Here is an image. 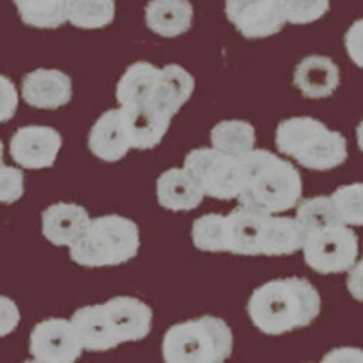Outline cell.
<instances>
[{"label":"cell","mask_w":363,"mask_h":363,"mask_svg":"<svg viewBox=\"0 0 363 363\" xmlns=\"http://www.w3.org/2000/svg\"><path fill=\"white\" fill-rule=\"evenodd\" d=\"M322 311V298L306 278H278L251 294L247 313L252 325L267 336L287 335L314 322Z\"/></svg>","instance_id":"obj_1"},{"label":"cell","mask_w":363,"mask_h":363,"mask_svg":"<svg viewBox=\"0 0 363 363\" xmlns=\"http://www.w3.org/2000/svg\"><path fill=\"white\" fill-rule=\"evenodd\" d=\"M242 187L240 206L278 215L298 206L301 200V177L289 160L277 157L265 149H252L240 157Z\"/></svg>","instance_id":"obj_2"},{"label":"cell","mask_w":363,"mask_h":363,"mask_svg":"<svg viewBox=\"0 0 363 363\" xmlns=\"http://www.w3.org/2000/svg\"><path fill=\"white\" fill-rule=\"evenodd\" d=\"M277 147L313 171H330L347 160V140L313 116H293L277 128Z\"/></svg>","instance_id":"obj_3"},{"label":"cell","mask_w":363,"mask_h":363,"mask_svg":"<svg viewBox=\"0 0 363 363\" xmlns=\"http://www.w3.org/2000/svg\"><path fill=\"white\" fill-rule=\"evenodd\" d=\"M138 251V225L124 216L106 215L91 220L86 233L69 247V256L82 267H108L133 260Z\"/></svg>","instance_id":"obj_4"},{"label":"cell","mask_w":363,"mask_h":363,"mask_svg":"<svg viewBox=\"0 0 363 363\" xmlns=\"http://www.w3.org/2000/svg\"><path fill=\"white\" fill-rule=\"evenodd\" d=\"M233 352V330L222 318L202 316L169 327L162 342L167 363H222Z\"/></svg>","instance_id":"obj_5"},{"label":"cell","mask_w":363,"mask_h":363,"mask_svg":"<svg viewBox=\"0 0 363 363\" xmlns=\"http://www.w3.org/2000/svg\"><path fill=\"white\" fill-rule=\"evenodd\" d=\"M303 260L320 274L347 272L358 262V236L345 223L309 231L303 242Z\"/></svg>","instance_id":"obj_6"},{"label":"cell","mask_w":363,"mask_h":363,"mask_svg":"<svg viewBox=\"0 0 363 363\" xmlns=\"http://www.w3.org/2000/svg\"><path fill=\"white\" fill-rule=\"evenodd\" d=\"M184 167L199 180L206 196L216 200L238 199L242 187L240 158L216 147H200L187 153Z\"/></svg>","instance_id":"obj_7"},{"label":"cell","mask_w":363,"mask_h":363,"mask_svg":"<svg viewBox=\"0 0 363 363\" xmlns=\"http://www.w3.org/2000/svg\"><path fill=\"white\" fill-rule=\"evenodd\" d=\"M84 347L71 320L48 318L37 323L29 338V352L35 362L73 363L82 356Z\"/></svg>","instance_id":"obj_8"},{"label":"cell","mask_w":363,"mask_h":363,"mask_svg":"<svg viewBox=\"0 0 363 363\" xmlns=\"http://www.w3.org/2000/svg\"><path fill=\"white\" fill-rule=\"evenodd\" d=\"M225 15L245 38H267L287 24L280 0H225Z\"/></svg>","instance_id":"obj_9"},{"label":"cell","mask_w":363,"mask_h":363,"mask_svg":"<svg viewBox=\"0 0 363 363\" xmlns=\"http://www.w3.org/2000/svg\"><path fill=\"white\" fill-rule=\"evenodd\" d=\"M62 136L48 125H26L13 135L9 155L24 169H45L57 160Z\"/></svg>","instance_id":"obj_10"},{"label":"cell","mask_w":363,"mask_h":363,"mask_svg":"<svg viewBox=\"0 0 363 363\" xmlns=\"http://www.w3.org/2000/svg\"><path fill=\"white\" fill-rule=\"evenodd\" d=\"M271 215L240 206L225 216L227 251L233 255H264Z\"/></svg>","instance_id":"obj_11"},{"label":"cell","mask_w":363,"mask_h":363,"mask_svg":"<svg viewBox=\"0 0 363 363\" xmlns=\"http://www.w3.org/2000/svg\"><path fill=\"white\" fill-rule=\"evenodd\" d=\"M116 342H138L151 333L153 311L147 303L133 296H115L104 303Z\"/></svg>","instance_id":"obj_12"},{"label":"cell","mask_w":363,"mask_h":363,"mask_svg":"<svg viewBox=\"0 0 363 363\" xmlns=\"http://www.w3.org/2000/svg\"><path fill=\"white\" fill-rule=\"evenodd\" d=\"M73 96V84L58 69H35L22 80V99L31 108L58 109Z\"/></svg>","instance_id":"obj_13"},{"label":"cell","mask_w":363,"mask_h":363,"mask_svg":"<svg viewBox=\"0 0 363 363\" xmlns=\"http://www.w3.org/2000/svg\"><path fill=\"white\" fill-rule=\"evenodd\" d=\"M91 153L104 162H118L131 151L122 109H108L89 131Z\"/></svg>","instance_id":"obj_14"},{"label":"cell","mask_w":363,"mask_h":363,"mask_svg":"<svg viewBox=\"0 0 363 363\" xmlns=\"http://www.w3.org/2000/svg\"><path fill=\"white\" fill-rule=\"evenodd\" d=\"M89 213L77 203L58 202L42 213V233L53 245L71 247L86 233Z\"/></svg>","instance_id":"obj_15"},{"label":"cell","mask_w":363,"mask_h":363,"mask_svg":"<svg viewBox=\"0 0 363 363\" xmlns=\"http://www.w3.org/2000/svg\"><path fill=\"white\" fill-rule=\"evenodd\" d=\"M203 196L199 180L186 167L164 171L157 180V199L164 209L191 211L202 203Z\"/></svg>","instance_id":"obj_16"},{"label":"cell","mask_w":363,"mask_h":363,"mask_svg":"<svg viewBox=\"0 0 363 363\" xmlns=\"http://www.w3.org/2000/svg\"><path fill=\"white\" fill-rule=\"evenodd\" d=\"M340 69L329 57L311 55L294 69V87L306 99H327L338 89Z\"/></svg>","instance_id":"obj_17"},{"label":"cell","mask_w":363,"mask_h":363,"mask_svg":"<svg viewBox=\"0 0 363 363\" xmlns=\"http://www.w3.org/2000/svg\"><path fill=\"white\" fill-rule=\"evenodd\" d=\"M194 91L193 74L178 64L160 67L153 87V104L158 111L173 118Z\"/></svg>","instance_id":"obj_18"},{"label":"cell","mask_w":363,"mask_h":363,"mask_svg":"<svg viewBox=\"0 0 363 363\" xmlns=\"http://www.w3.org/2000/svg\"><path fill=\"white\" fill-rule=\"evenodd\" d=\"M71 323L79 335L84 351L104 352L116 349L120 345L116 342L115 333H113L108 313L104 309V303L79 309L71 318Z\"/></svg>","instance_id":"obj_19"},{"label":"cell","mask_w":363,"mask_h":363,"mask_svg":"<svg viewBox=\"0 0 363 363\" xmlns=\"http://www.w3.org/2000/svg\"><path fill=\"white\" fill-rule=\"evenodd\" d=\"M145 24L165 38L184 35L193 24V6L189 0H151L145 6Z\"/></svg>","instance_id":"obj_20"},{"label":"cell","mask_w":363,"mask_h":363,"mask_svg":"<svg viewBox=\"0 0 363 363\" xmlns=\"http://www.w3.org/2000/svg\"><path fill=\"white\" fill-rule=\"evenodd\" d=\"M306 229L300 222L291 216L271 215L265 238V256H289L303 247L306 242Z\"/></svg>","instance_id":"obj_21"},{"label":"cell","mask_w":363,"mask_h":363,"mask_svg":"<svg viewBox=\"0 0 363 363\" xmlns=\"http://www.w3.org/2000/svg\"><path fill=\"white\" fill-rule=\"evenodd\" d=\"M256 131L244 120H223L211 129V145L231 157H244L255 149Z\"/></svg>","instance_id":"obj_22"},{"label":"cell","mask_w":363,"mask_h":363,"mask_svg":"<svg viewBox=\"0 0 363 363\" xmlns=\"http://www.w3.org/2000/svg\"><path fill=\"white\" fill-rule=\"evenodd\" d=\"M22 22L37 29H57L67 22L69 0H13Z\"/></svg>","instance_id":"obj_23"},{"label":"cell","mask_w":363,"mask_h":363,"mask_svg":"<svg viewBox=\"0 0 363 363\" xmlns=\"http://www.w3.org/2000/svg\"><path fill=\"white\" fill-rule=\"evenodd\" d=\"M115 0H69L67 22L79 29H102L115 21Z\"/></svg>","instance_id":"obj_24"},{"label":"cell","mask_w":363,"mask_h":363,"mask_svg":"<svg viewBox=\"0 0 363 363\" xmlns=\"http://www.w3.org/2000/svg\"><path fill=\"white\" fill-rule=\"evenodd\" d=\"M193 244L203 252L227 251V225L225 215H203L193 223Z\"/></svg>","instance_id":"obj_25"},{"label":"cell","mask_w":363,"mask_h":363,"mask_svg":"<svg viewBox=\"0 0 363 363\" xmlns=\"http://www.w3.org/2000/svg\"><path fill=\"white\" fill-rule=\"evenodd\" d=\"M296 220L303 225L306 233L343 223L333 206L330 196H314V199L300 200L296 206Z\"/></svg>","instance_id":"obj_26"},{"label":"cell","mask_w":363,"mask_h":363,"mask_svg":"<svg viewBox=\"0 0 363 363\" xmlns=\"http://www.w3.org/2000/svg\"><path fill=\"white\" fill-rule=\"evenodd\" d=\"M330 200L345 225H363V184L338 187Z\"/></svg>","instance_id":"obj_27"},{"label":"cell","mask_w":363,"mask_h":363,"mask_svg":"<svg viewBox=\"0 0 363 363\" xmlns=\"http://www.w3.org/2000/svg\"><path fill=\"white\" fill-rule=\"evenodd\" d=\"M329 8L330 0H281L285 22L296 26L320 21Z\"/></svg>","instance_id":"obj_28"},{"label":"cell","mask_w":363,"mask_h":363,"mask_svg":"<svg viewBox=\"0 0 363 363\" xmlns=\"http://www.w3.org/2000/svg\"><path fill=\"white\" fill-rule=\"evenodd\" d=\"M24 194V173L0 162V203H15Z\"/></svg>","instance_id":"obj_29"},{"label":"cell","mask_w":363,"mask_h":363,"mask_svg":"<svg viewBox=\"0 0 363 363\" xmlns=\"http://www.w3.org/2000/svg\"><path fill=\"white\" fill-rule=\"evenodd\" d=\"M18 108L17 87L8 77L0 74V124L15 116Z\"/></svg>","instance_id":"obj_30"},{"label":"cell","mask_w":363,"mask_h":363,"mask_svg":"<svg viewBox=\"0 0 363 363\" xmlns=\"http://www.w3.org/2000/svg\"><path fill=\"white\" fill-rule=\"evenodd\" d=\"M345 50L349 58L363 69V18L356 21L345 33Z\"/></svg>","instance_id":"obj_31"},{"label":"cell","mask_w":363,"mask_h":363,"mask_svg":"<svg viewBox=\"0 0 363 363\" xmlns=\"http://www.w3.org/2000/svg\"><path fill=\"white\" fill-rule=\"evenodd\" d=\"M21 323V311L8 296H0V338L11 335Z\"/></svg>","instance_id":"obj_32"},{"label":"cell","mask_w":363,"mask_h":363,"mask_svg":"<svg viewBox=\"0 0 363 363\" xmlns=\"http://www.w3.org/2000/svg\"><path fill=\"white\" fill-rule=\"evenodd\" d=\"M349 277H347V289L351 293L354 300L363 301V258L356 262L351 269H349Z\"/></svg>","instance_id":"obj_33"},{"label":"cell","mask_w":363,"mask_h":363,"mask_svg":"<svg viewBox=\"0 0 363 363\" xmlns=\"http://www.w3.org/2000/svg\"><path fill=\"white\" fill-rule=\"evenodd\" d=\"M323 362L359 363L363 362V351L362 349H356V347H342V349H336V351L323 356Z\"/></svg>","instance_id":"obj_34"},{"label":"cell","mask_w":363,"mask_h":363,"mask_svg":"<svg viewBox=\"0 0 363 363\" xmlns=\"http://www.w3.org/2000/svg\"><path fill=\"white\" fill-rule=\"evenodd\" d=\"M356 140H358L359 151L363 153V120L358 124V128H356Z\"/></svg>","instance_id":"obj_35"},{"label":"cell","mask_w":363,"mask_h":363,"mask_svg":"<svg viewBox=\"0 0 363 363\" xmlns=\"http://www.w3.org/2000/svg\"><path fill=\"white\" fill-rule=\"evenodd\" d=\"M0 162H4V144L0 140Z\"/></svg>","instance_id":"obj_36"},{"label":"cell","mask_w":363,"mask_h":363,"mask_svg":"<svg viewBox=\"0 0 363 363\" xmlns=\"http://www.w3.org/2000/svg\"><path fill=\"white\" fill-rule=\"evenodd\" d=\"M280 2H281V0H280Z\"/></svg>","instance_id":"obj_37"}]
</instances>
